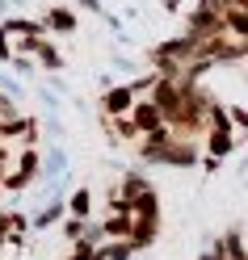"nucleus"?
Instances as JSON below:
<instances>
[{
	"label": "nucleus",
	"instance_id": "nucleus-1",
	"mask_svg": "<svg viewBox=\"0 0 248 260\" xmlns=\"http://www.w3.org/2000/svg\"><path fill=\"white\" fill-rule=\"evenodd\" d=\"M147 88H152V84H147ZM147 88H143V92H147ZM130 122L139 126V135H152V130L164 126V109L156 105L152 92H147V101H135V105H130Z\"/></svg>",
	"mask_w": 248,
	"mask_h": 260
},
{
	"label": "nucleus",
	"instance_id": "nucleus-2",
	"mask_svg": "<svg viewBox=\"0 0 248 260\" xmlns=\"http://www.w3.org/2000/svg\"><path fill=\"white\" fill-rule=\"evenodd\" d=\"M130 105H135V88H114L105 96V113H130Z\"/></svg>",
	"mask_w": 248,
	"mask_h": 260
},
{
	"label": "nucleus",
	"instance_id": "nucleus-3",
	"mask_svg": "<svg viewBox=\"0 0 248 260\" xmlns=\"http://www.w3.org/2000/svg\"><path fill=\"white\" fill-rule=\"evenodd\" d=\"M72 214H76V218L89 214V193H76V198H72Z\"/></svg>",
	"mask_w": 248,
	"mask_h": 260
},
{
	"label": "nucleus",
	"instance_id": "nucleus-4",
	"mask_svg": "<svg viewBox=\"0 0 248 260\" xmlns=\"http://www.w3.org/2000/svg\"><path fill=\"white\" fill-rule=\"evenodd\" d=\"M0 118H17V105H13L9 96H0Z\"/></svg>",
	"mask_w": 248,
	"mask_h": 260
},
{
	"label": "nucleus",
	"instance_id": "nucleus-5",
	"mask_svg": "<svg viewBox=\"0 0 248 260\" xmlns=\"http://www.w3.org/2000/svg\"><path fill=\"white\" fill-rule=\"evenodd\" d=\"M0 243H5V214H0Z\"/></svg>",
	"mask_w": 248,
	"mask_h": 260
}]
</instances>
